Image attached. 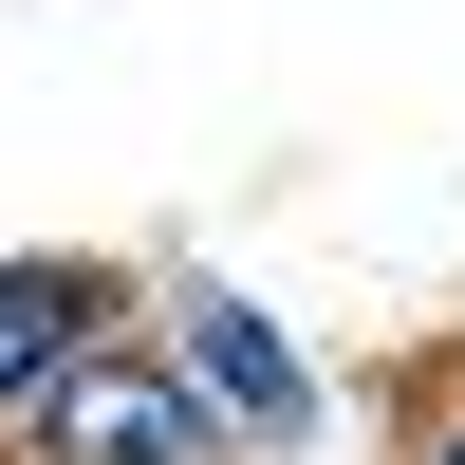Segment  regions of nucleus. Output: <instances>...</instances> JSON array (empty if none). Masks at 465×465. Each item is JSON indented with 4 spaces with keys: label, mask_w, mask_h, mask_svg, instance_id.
Here are the masks:
<instances>
[{
    "label": "nucleus",
    "mask_w": 465,
    "mask_h": 465,
    "mask_svg": "<svg viewBox=\"0 0 465 465\" xmlns=\"http://www.w3.org/2000/svg\"><path fill=\"white\" fill-rule=\"evenodd\" d=\"M19 447H37V465H223V410L186 391L168 354H131V335H94V354H74L56 391L19 410Z\"/></svg>",
    "instance_id": "f257e3e1"
},
{
    "label": "nucleus",
    "mask_w": 465,
    "mask_h": 465,
    "mask_svg": "<svg viewBox=\"0 0 465 465\" xmlns=\"http://www.w3.org/2000/svg\"><path fill=\"white\" fill-rule=\"evenodd\" d=\"M112 317H131V280H112V261H0V429H19V410L56 391Z\"/></svg>",
    "instance_id": "f03ea898"
},
{
    "label": "nucleus",
    "mask_w": 465,
    "mask_h": 465,
    "mask_svg": "<svg viewBox=\"0 0 465 465\" xmlns=\"http://www.w3.org/2000/svg\"><path fill=\"white\" fill-rule=\"evenodd\" d=\"M186 391H205V410H242L261 447H280L298 410H317V391H298V354H280V335L242 317V298H186Z\"/></svg>",
    "instance_id": "7ed1b4c3"
}]
</instances>
